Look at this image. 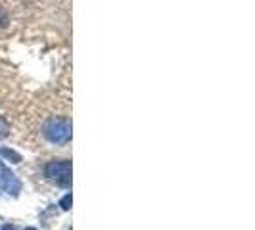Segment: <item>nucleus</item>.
<instances>
[{
  "mask_svg": "<svg viewBox=\"0 0 255 230\" xmlns=\"http://www.w3.org/2000/svg\"><path fill=\"white\" fill-rule=\"evenodd\" d=\"M44 175L50 180L67 186L71 180V163L67 159H60V161H50L48 165L44 167Z\"/></svg>",
  "mask_w": 255,
  "mask_h": 230,
  "instance_id": "1",
  "label": "nucleus"
},
{
  "mask_svg": "<svg viewBox=\"0 0 255 230\" xmlns=\"http://www.w3.org/2000/svg\"><path fill=\"white\" fill-rule=\"evenodd\" d=\"M46 136L54 144H65L71 136V125L67 119H54L46 125Z\"/></svg>",
  "mask_w": 255,
  "mask_h": 230,
  "instance_id": "2",
  "label": "nucleus"
},
{
  "mask_svg": "<svg viewBox=\"0 0 255 230\" xmlns=\"http://www.w3.org/2000/svg\"><path fill=\"white\" fill-rule=\"evenodd\" d=\"M0 153H2L4 157H8V159H13V163H17V161L21 159V157H19L15 152H12V150H0Z\"/></svg>",
  "mask_w": 255,
  "mask_h": 230,
  "instance_id": "3",
  "label": "nucleus"
},
{
  "mask_svg": "<svg viewBox=\"0 0 255 230\" xmlns=\"http://www.w3.org/2000/svg\"><path fill=\"white\" fill-rule=\"evenodd\" d=\"M60 205H62V209H65V211H67V209L71 207V194H67L64 200L60 202Z\"/></svg>",
  "mask_w": 255,
  "mask_h": 230,
  "instance_id": "4",
  "label": "nucleus"
},
{
  "mask_svg": "<svg viewBox=\"0 0 255 230\" xmlns=\"http://www.w3.org/2000/svg\"><path fill=\"white\" fill-rule=\"evenodd\" d=\"M6 134H8V123L0 117V138H2V136H6Z\"/></svg>",
  "mask_w": 255,
  "mask_h": 230,
  "instance_id": "5",
  "label": "nucleus"
},
{
  "mask_svg": "<svg viewBox=\"0 0 255 230\" xmlns=\"http://www.w3.org/2000/svg\"><path fill=\"white\" fill-rule=\"evenodd\" d=\"M2 230H15V229H13V227H8V225H6V227H4Z\"/></svg>",
  "mask_w": 255,
  "mask_h": 230,
  "instance_id": "6",
  "label": "nucleus"
},
{
  "mask_svg": "<svg viewBox=\"0 0 255 230\" xmlns=\"http://www.w3.org/2000/svg\"><path fill=\"white\" fill-rule=\"evenodd\" d=\"M25 230H35V229H25Z\"/></svg>",
  "mask_w": 255,
  "mask_h": 230,
  "instance_id": "7",
  "label": "nucleus"
}]
</instances>
